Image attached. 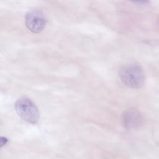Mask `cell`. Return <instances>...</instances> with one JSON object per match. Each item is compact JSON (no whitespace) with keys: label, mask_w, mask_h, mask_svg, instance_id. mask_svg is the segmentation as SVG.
Returning <instances> with one entry per match:
<instances>
[{"label":"cell","mask_w":159,"mask_h":159,"mask_svg":"<svg viewBox=\"0 0 159 159\" xmlns=\"http://www.w3.org/2000/svg\"><path fill=\"white\" fill-rule=\"evenodd\" d=\"M124 126L129 129L139 127L142 122V117L139 111L133 107L125 111L122 115Z\"/></svg>","instance_id":"277c9868"},{"label":"cell","mask_w":159,"mask_h":159,"mask_svg":"<svg viewBox=\"0 0 159 159\" xmlns=\"http://www.w3.org/2000/svg\"><path fill=\"white\" fill-rule=\"evenodd\" d=\"M46 24V19L43 14L39 10L29 12L25 16V25L28 29L34 33L42 32Z\"/></svg>","instance_id":"3957f363"},{"label":"cell","mask_w":159,"mask_h":159,"mask_svg":"<svg viewBox=\"0 0 159 159\" xmlns=\"http://www.w3.org/2000/svg\"><path fill=\"white\" fill-rule=\"evenodd\" d=\"M122 82L127 87L137 89L145 83V74L142 68L137 64H129L122 67L119 71Z\"/></svg>","instance_id":"6da1fadb"},{"label":"cell","mask_w":159,"mask_h":159,"mask_svg":"<svg viewBox=\"0 0 159 159\" xmlns=\"http://www.w3.org/2000/svg\"><path fill=\"white\" fill-rule=\"evenodd\" d=\"M15 109L17 114L24 120L35 123L39 117V112L36 105L29 99H19L15 104Z\"/></svg>","instance_id":"7a4b0ae2"},{"label":"cell","mask_w":159,"mask_h":159,"mask_svg":"<svg viewBox=\"0 0 159 159\" xmlns=\"http://www.w3.org/2000/svg\"><path fill=\"white\" fill-rule=\"evenodd\" d=\"M131 1L139 4H146L149 2V0H131Z\"/></svg>","instance_id":"5b68a950"},{"label":"cell","mask_w":159,"mask_h":159,"mask_svg":"<svg viewBox=\"0 0 159 159\" xmlns=\"http://www.w3.org/2000/svg\"><path fill=\"white\" fill-rule=\"evenodd\" d=\"M4 141H7V139L5 137H1V146H2L3 145H4L6 142H4Z\"/></svg>","instance_id":"8992f818"}]
</instances>
